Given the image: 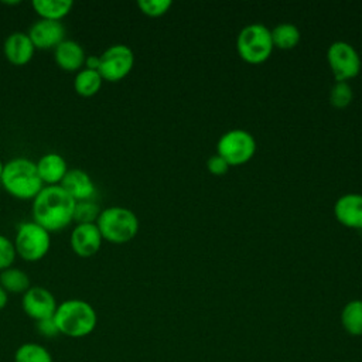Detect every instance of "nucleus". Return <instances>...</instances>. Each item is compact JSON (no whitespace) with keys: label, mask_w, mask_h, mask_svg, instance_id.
<instances>
[{"label":"nucleus","mask_w":362,"mask_h":362,"mask_svg":"<svg viewBox=\"0 0 362 362\" xmlns=\"http://www.w3.org/2000/svg\"><path fill=\"white\" fill-rule=\"evenodd\" d=\"M24 313L35 322L47 318H52L57 311V300L54 294L41 286H31L21 300Z\"/></svg>","instance_id":"10"},{"label":"nucleus","mask_w":362,"mask_h":362,"mask_svg":"<svg viewBox=\"0 0 362 362\" xmlns=\"http://www.w3.org/2000/svg\"><path fill=\"white\" fill-rule=\"evenodd\" d=\"M0 182L6 192L17 199H34L44 187L35 163L27 157L4 163Z\"/></svg>","instance_id":"2"},{"label":"nucleus","mask_w":362,"mask_h":362,"mask_svg":"<svg viewBox=\"0 0 362 362\" xmlns=\"http://www.w3.org/2000/svg\"><path fill=\"white\" fill-rule=\"evenodd\" d=\"M31 6L40 18L61 21L74 7L72 0H33Z\"/></svg>","instance_id":"18"},{"label":"nucleus","mask_w":362,"mask_h":362,"mask_svg":"<svg viewBox=\"0 0 362 362\" xmlns=\"http://www.w3.org/2000/svg\"><path fill=\"white\" fill-rule=\"evenodd\" d=\"M229 165H230V164H229L222 156H219L218 153L214 154V156H211V157L208 158V161H206L208 170H209L212 174H216V175L225 174V173L228 171Z\"/></svg>","instance_id":"28"},{"label":"nucleus","mask_w":362,"mask_h":362,"mask_svg":"<svg viewBox=\"0 0 362 362\" xmlns=\"http://www.w3.org/2000/svg\"><path fill=\"white\" fill-rule=\"evenodd\" d=\"M8 301V293L0 286V310H3L7 305Z\"/></svg>","instance_id":"31"},{"label":"nucleus","mask_w":362,"mask_h":362,"mask_svg":"<svg viewBox=\"0 0 362 362\" xmlns=\"http://www.w3.org/2000/svg\"><path fill=\"white\" fill-rule=\"evenodd\" d=\"M13 242L17 255L25 262L41 260L51 246L49 232L34 221L20 223Z\"/></svg>","instance_id":"6"},{"label":"nucleus","mask_w":362,"mask_h":362,"mask_svg":"<svg viewBox=\"0 0 362 362\" xmlns=\"http://www.w3.org/2000/svg\"><path fill=\"white\" fill-rule=\"evenodd\" d=\"M0 286L7 293L24 294L31 287V281L25 272L11 266L0 272Z\"/></svg>","instance_id":"20"},{"label":"nucleus","mask_w":362,"mask_h":362,"mask_svg":"<svg viewBox=\"0 0 362 362\" xmlns=\"http://www.w3.org/2000/svg\"><path fill=\"white\" fill-rule=\"evenodd\" d=\"M218 154L230 165L246 163L256 150L255 137L243 129H232L218 140Z\"/></svg>","instance_id":"8"},{"label":"nucleus","mask_w":362,"mask_h":362,"mask_svg":"<svg viewBox=\"0 0 362 362\" xmlns=\"http://www.w3.org/2000/svg\"><path fill=\"white\" fill-rule=\"evenodd\" d=\"M98 72L103 81L119 82L129 75L134 65L133 49L124 44H113L100 55Z\"/></svg>","instance_id":"7"},{"label":"nucleus","mask_w":362,"mask_h":362,"mask_svg":"<svg viewBox=\"0 0 362 362\" xmlns=\"http://www.w3.org/2000/svg\"><path fill=\"white\" fill-rule=\"evenodd\" d=\"M85 49L75 40H64L54 48L55 64L66 72H78L85 65Z\"/></svg>","instance_id":"15"},{"label":"nucleus","mask_w":362,"mask_h":362,"mask_svg":"<svg viewBox=\"0 0 362 362\" xmlns=\"http://www.w3.org/2000/svg\"><path fill=\"white\" fill-rule=\"evenodd\" d=\"M34 51L35 48L28 34L23 31H14L8 34L3 44V52L6 59L16 66L27 65L33 59Z\"/></svg>","instance_id":"13"},{"label":"nucleus","mask_w":362,"mask_h":362,"mask_svg":"<svg viewBox=\"0 0 362 362\" xmlns=\"http://www.w3.org/2000/svg\"><path fill=\"white\" fill-rule=\"evenodd\" d=\"M99 64H100L99 55H86V58H85V68L98 71L99 69Z\"/></svg>","instance_id":"30"},{"label":"nucleus","mask_w":362,"mask_h":362,"mask_svg":"<svg viewBox=\"0 0 362 362\" xmlns=\"http://www.w3.org/2000/svg\"><path fill=\"white\" fill-rule=\"evenodd\" d=\"M16 256L17 252L14 247V242L7 236L0 235V272L11 267Z\"/></svg>","instance_id":"26"},{"label":"nucleus","mask_w":362,"mask_h":362,"mask_svg":"<svg viewBox=\"0 0 362 362\" xmlns=\"http://www.w3.org/2000/svg\"><path fill=\"white\" fill-rule=\"evenodd\" d=\"M96 226L103 240L110 243H126L139 232L137 215L124 206H107L100 211Z\"/></svg>","instance_id":"4"},{"label":"nucleus","mask_w":362,"mask_h":362,"mask_svg":"<svg viewBox=\"0 0 362 362\" xmlns=\"http://www.w3.org/2000/svg\"><path fill=\"white\" fill-rule=\"evenodd\" d=\"M270 31H272L273 45H277L279 48H283V49L296 47L301 37L298 27L293 23H280Z\"/></svg>","instance_id":"22"},{"label":"nucleus","mask_w":362,"mask_h":362,"mask_svg":"<svg viewBox=\"0 0 362 362\" xmlns=\"http://www.w3.org/2000/svg\"><path fill=\"white\" fill-rule=\"evenodd\" d=\"M337 219L349 228H362V194L348 192L341 195L335 205Z\"/></svg>","instance_id":"16"},{"label":"nucleus","mask_w":362,"mask_h":362,"mask_svg":"<svg viewBox=\"0 0 362 362\" xmlns=\"http://www.w3.org/2000/svg\"><path fill=\"white\" fill-rule=\"evenodd\" d=\"M37 325V331L45 337V338H54L59 334L58 328H57V324L54 321V317L52 318H47V320H41V321H37L35 322Z\"/></svg>","instance_id":"29"},{"label":"nucleus","mask_w":362,"mask_h":362,"mask_svg":"<svg viewBox=\"0 0 362 362\" xmlns=\"http://www.w3.org/2000/svg\"><path fill=\"white\" fill-rule=\"evenodd\" d=\"M14 362H52V356L45 346L35 342H25L17 348Z\"/></svg>","instance_id":"23"},{"label":"nucleus","mask_w":362,"mask_h":362,"mask_svg":"<svg viewBox=\"0 0 362 362\" xmlns=\"http://www.w3.org/2000/svg\"><path fill=\"white\" fill-rule=\"evenodd\" d=\"M27 34L35 49H54L65 40V25L57 20L38 18L30 25Z\"/></svg>","instance_id":"11"},{"label":"nucleus","mask_w":362,"mask_h":362,"mask_svg":"<svg viewBox=\"0 0 362 362\" xmlns=\"http://www.w3.org/2000/svg\"><path fill=\"white\" fill-rule=\"evenodd\" d=\"M100 208L92 199L75 202L74 208V221L78 223H96V219L100 214Z\"/></svg>","instance_id":"24"},{"label":"nucleus","mask_w":362,"mask_h":362,"mask_svg":"<svg viewBox=\"0 0 362 362\" xmlns=\"http://www.w3.org/2000/svg\"><path fill=\"white\" fill-rule=\"evenodd\" d=\"M102 235L96 223H78L69 238V245L74 253L79 257H90L96 255L102 246Z\"/></svg>","instance_id":"12"},{"label":"nucleus","mask_w":362,"mask_h":362,"mask_svg":"<svg viewBox=\"0 0 362 362\" xmlns=\"http://www.w3.org/2000/svg\"><path fill=\"white\" fill-rule=\"evenodd\" d=\"M354 92L346 81H337L329 90V102L335 107H345L351 103Z\"/></svg>","instance_id":"25"},{"label":"nucleus","mask_w":362,"mask_h":362,"mask_svg":"<svg viewBox=\"0 0 362 362\" xmlns=\"http://www.w3.org/2000/svg\"><path fill=\"white\" fill-rule=\"evenodd\" d=\"M327 59L337 81H346L361 69L359 54L346 41H334L328 47Z\"/></svg>","instance_id":"9"},{"label":"nucleus","mask_w":362,"mask_h":362,"mask_svg":"<svg viewBox=\"0 0 362 362\" xmlns=\"http://www.w3.org/2000/svg\"><path fill=\"white\" fill-rule=\"evenodd\" d=\"M3 168H4V163L1 161V158H0V178H1V173H3Z\"/></svg>","instance_id":"32"},{"label":"nucleus","mask_w":362,"mask_h":362,"mask_svg":"<svg viewBox=\"0 0 362 362\" xmlns=\"http://www.w3.org/2000/svg\"><path fill=\"white\" fill-rule=\"evenodd\" d=\"M137 6L144 14L158 17L171 7V0H139Z\"/></svg>","instance_id":"27"},{"label":"nucleus","mask_w":362,"mask_h":362,"mask_svg":"<svg viewBox=\"0 0 362 362\" xmlns=\"http://www.w3.org/2000/svg\"><path fill=\"white\" fill-rule=\"evenodd\" d=\"M54 321L59 334L71 338L89 335L98 322L95 308L85 300L71 298L58 304Z\"/></svg>","instance_id":"3"},{"label":"nucleus","mask_w":362,"mask_h":362,"mask_svg":"<svg viewBox=\"0 0 362 362\" xmlns=\"http://www.w3.org/2000/svg\"><path fill=\"white\" fill-rule=\"evenodd\" d=\"M75 201L61 185H44L33 199V221L45 230L58 232L74 221Z\"/></svg>","instance_id":"1"},{"label":"nucleus","mask_w":362,"mask_h":362,"mask_svg":"<svg viewBox=\"0 0 362 362\" xmlns=\"http://www.w3.org/2000/svg\"><path fill=\"white\" fill-rule=\"evenodd\" d=\"M102 83H103V79L98 71L82 68L75 75L74 89L79 96L90 98L100 90Z\"/></svg>","instance_id":"19"},{"label":"nucleus","mask_w":362,"mask_h":362,"mask_svg":"<svg viewBox=\"0 0 362 362\" xmlns=\"http://www.w3.org/2000/svg\"><path fill=\"white\" fill-rule=\"evenodd\" d=\"M273 47L272 31L262 23H250L245 25L236 38L239 55L252 64L267 59Z\"/></svg>","instance_id":"5"},{"label":"nucleus","mask_w":362,"mask_h":362,"mask_svg":"<svg viewBox=\"0 0 362 362\" xmlns=\"http://www.w3.org/2000/svg\"><path fill=\"white\" fill-rule=\"evenodd\" d=\"M35 165L44 185H59L69 170L65 158L58 153H47L41 156Z\"/></svg>","instance_id":"17"},{"label":"nucleus","mask_w":362,"mask_h":362,"mask_svg":"<svg viewBox=\"0 0 362 362\" xmlns=\"http://www.w3.org/2000/svg\"><path fill=\"white\" fill-rule=\"evenodd\" d=\"M341 324L344 329L354 335H362V300H351L341 311Z\"/></svg>","instance_id":"21"},{"label":"nucleus","mask_w":362,"mask_h":362,"mask_svg":"<svg viewBox=\"0 0 362 362\" xmlns=\"http://www.w3.org/2000/svg\"><path fill=\"white\" fill-rule=\"evenodd\" d=\"M75 201H88L95 194V184L90 175L81 168H69L59 184Z\"/></svg>","instance_id":"14"}]
</instances>
